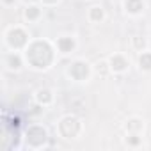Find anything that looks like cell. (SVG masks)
Returning <instances> with one entry per match:
<instances>
[{"instance_id": "obj_3", "label": "cell", "mask_w": 151, "mask_h": 151, "mask_svg": "<svg viewBox=\"0 0 151 151\" xmlns=\"http://www.w3.org/2000/svg\"><path fill=\"white\" fill-rule=\"evenodd\" d=\"M60 46H62L64 52H66V46H73V43L71 41H60Z\"/></svg>"}, {"instance_id": "obj_1", "label": "cell", "mask_w": 151, "mask_h": 151, "mask_svg": "<svg viewBox=\"0 0 151 151\" xmlns=\"http://www.w3.org/2000/svg\"><path fill=\"white\" fill-rule=\"evenodd\" d=\"M126 6H128V9H130V11H133V13H137V11L142 7V4L139 2V0H128V2H126Z\"/></svg>"}, {"instance_id": "obj_2", "label": "cell", "mask_w": 151, "mask_h": 151, "mask_svg": "<svg viewBox=\"0 0 151 151\" xmlns=\"http://www.w3.org/2000/svg\"><path fill=\"white\" fill-rule=\"evenodd\" d=\"M140 64L144 68H151V55H142L140 57Z\"/></svg>"}]
</instances>
